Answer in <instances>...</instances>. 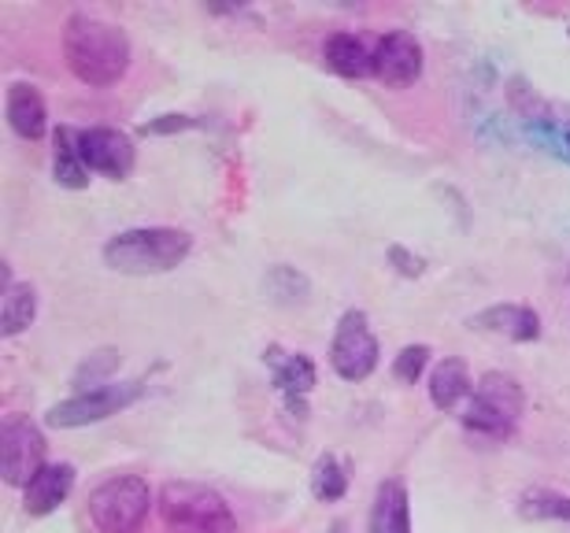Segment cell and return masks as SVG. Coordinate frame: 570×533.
Segmentation results:
<instances>
[{"label": "cell", "instance_id": "6da1fadb", "mask_svg": "<svg viewBox=\"0 0 570 533\" xmlns=\"http://www.w3.org/2000/svg\"><path fill=\"white\" fill-rule=\"evenodd\" d=\"M130 38L116 22L75 11L63 22V60L71 75L89 89L119 86L130 71Z\"/></svg>", "mask_w": 570, "mask_h": 533}, {"label": "cell", "instance_id": "7a4b0ae2", "mask_svg": "<svg viewBox=\"0 0 570 533\" xmlns=\"http://www.w3.org/2000/svg\"><path fill=\"white\" fill-rule=\"evenodd\" d=\"M193 253V237L178 226H134V230L116 234L105 245V264L116 275L148 278L167 275V270L181 267Z\"/></svg>", "mask_w": 570, "mask_h": 533}, {"label": "cell", "instance_id": "3957f363", "mask_svg": "<svg viewBox=\"0 0 570 533\" xmlns=\"http://www.w3.org/2000/svg\"><path fill=\"white\" fill-rule=\"evenodd\" d=\"M156 507L170 533H237V519L223 493L200 482H167Z\"/></svg>", "mask_w": 570, "mask_h": 533}, {"label": "cell", "instance_id": "277c9868", "mask_svg": "<svg viewBox=\"0 0 570 533\" xmlns=\"http://www.w3.org/2000/svg\"><path fill=\"white\" fill-rule=\"evenodd\" d=\"M522 404H527V396H522V385L511 378V374L485 371L482 378L474 382L471 404H466V412H463V426L478 437L504 441L515 434Z\"/></svg>", "mask_w": 570, "mask_h": 533}, {"label": "cell", "instance_id": "5b68a950", "mask_svg": "<svg viewBox=\"0 0 570 533\" xmlns=\"http://www.w3.org/2000/svg\"><path fill=\"white\" fill-rule=\"evenodd\" d=\"M153 504L156 496L141 474H111L89 493L86 512L100 533H138Z\"/></svg>", "mask_w": 570, "mask_h": 533}, {"label": "cell", "instance_id": "8992f818", "mask_svg": "<svg viewBox=\"0 0 570 533\" xmlns=\"http://www.w3.org/2000/svg\"><path fill=\"white\" fill-rule=\"evenodd\" d=\"M141 393H145L141 382H111V385H100V389L75 393V396H67V401L52 404L45 423L52 430H78V426L105 423V418L127 412Z\"/></svg>", "mask_w": 570, "mask_h": 533}, {"label": "cell", "instance_id": "52a82bcc", "mask_svg": "<svg viewBox=\"0 0 570 533\" xmlns=\"http://www.w3.org/2000/svg\"><path fill=\"white\" fill-rule=\"evenodd\" d=\"M45 434L38 423H30L27 415H8L0 426V478L11 490H27L45 467Z\"/></svg>", "mask_w": 570, "mask_h": 533}, {"label": "cell", "instance_id": "ba28073f", "mask_svg": "<svg viewBox=\"0 0 570 533\" xmlns=\"http://www.w3.org/2000/svg\"><path fill=\"white\" fill-rule=\"evenodd\" d=\"M379 337L371 330L367 312L352 308L341 315L334 342H330V367L345 382H367L379 367Z\"/></svg>", "mask_w": 570, "mask_h": 533}, {"label": "cell", "instance_id": "9c48e42d", "mask_svg": "<svg viewBox=\"0 0 570 533\" xmlns=\"http://www.w3.org/2000/svg\"><path fill=\"white\" fill-rule=\"evenodd\" d=\"M423 45L415 33L407 30H390L385 38L374 41V78L390 89L415 86L423 78Z\"/></svg>", "mask_w": 570, "mask_h": 533}, {"label": "cell", "instance_id": "30bf717a", "mask_svg": "<svg viewBox=\"0 0 570 533\" xmlns=\"http://www.w3.org/2000/svg\"><path fill=\"white\" fill-rule=\"evenodd\" d=\"M78 149H82V160L94 175L105 178H130L134 164H138V149L122 130L116 127H89L78 134Z\"/></svg>", "mask_w": 570, "mask_h": 533}, {"label": "cell", "instance_id": "8fae6325", "mask_svg": "<svg viewBox=\"0 0 570 533\" xmlns=\"http://www.w3.org/2000/svg\"><path fill=\"white\" fill-rule=\"evenodd\" d=\"M466 326L482 334H493V337H508V342H519V345H530L541 337V315L527 308V304H493V308L471 315Z\"/></svg>", "mask_w": 570, "mask_h": 533}, {"label": "cell", "instance_id": "7c38bea8", "mask_svg": "<svg viewBox=\"0 0 570 533\" xmlns=\"http://www.w3.org/2000/svg\"><path fill=\"white\" fill-rule=\"evenodd\" d=\"M75 490V467L71 463H45L41 474L22 490V512L30 519H45L60 507Z\"/></svg>", "mask_w": 570, "mask_h": 533}, {"label": "cell", "instance_id": "4fadbf2b", "mask_svg": "<svg viewBox=\"0 0 570 533\" xmlns=\"http://www.w3.org/2000/svg\"><path fill=\"white\" fill-rule=\"evenodd\" d=\"M4 116H8V127L16 130L22 141H41L45 130H49V108H45V97L38 93V86H30V82H16L8 89Z\"/></svg>", "mask_w": 570, "mask_h": 533}, {"label": "cell", "instance_id": "5bb4252c", "mask_svg": "<svg viewBox=\"0 0 570 533\" xmlns=\"http://www.w3.org/2000/svg\"><path fill=\"white\" fill-rule=\"evenodd\" d=\"M367 533H412V507H407V490L401 478H385L374 490Z\"/></svg>", "mask_w": 570, "mask_h": 533}, {"label": "cell", "instance_id": "9a60e30c", "mask_svg": "<svg viewBox=\"0 0 570 533\" xmlns=\"http://www.w3.org/2000/svg\"><path fill=\"white\" fill-rule=\"evenodd\" d=\"M323 60L341 78H367L374 75V49L356 33H330L323 41Z\"/></svg>", "mask_w": 570, "mask_h": 533}, {"label": "cell", "instance_id": "2e32d148", "mask_svg": "<svg viewBox=\"0 0 570 533\" xmlns=\"http://www.w3.org/2000/svg\"><path fill=\"white\" fill-rule=\"evenodd\" d=\"M474 382H471V367L460 356H444L438 367L430 371V404L438 412H452L455 404L471 401Z\"/></svg>", "mask_w": 570, "mask_h": 533}, {"label": "cell", "instance_id": "e0dca14e", "mask_svg": "<svg viewBox=\"0 0 570 533\" xmlns=\"http://www.w3.org/2000/svg\"><path fill=\"white\" fill-rule=\"evenodd\" d=\"M52 175L63 189H86L89 186V167L82 160V149H78V134L71 127H60L52 134Z\"/></svg>", "mask_w": 570, "mask_h": 533}, {"label": "cell", "instance_id": "ac0fdd59", "mask_svg": "<svg viewBox=\"0 0 570 533\" xmlns=\"http://www.w3.org/2000/svg\"><path fill=\"white\" fill-rule=\"evenodd\" d=\"M38 319V289L30 282H8L0 300V337H19Z\"/></svg>", "mask_w": 570, "mask_h": 533}, {"label": "cell", "instance_id": "d6986e66", "mask_svg": "<svg viewBox=\"0 0 570 533\" xmlns=\"http://www.w3.org/2000/svg\"><path fill=\"white\" fill-rule=\"evenodd\" d=\"M267 363L275 367V385L296 404V396H307L315 385V363L307 356H285L282 348H267Z\"/></svg>", "mask_w": 570, "mask_h": 533}, {"label": "cell", "instance_id": "ffe728a7", "mask_svg": "<svg viewBox=\"0 0 570 533\" xmlns=\"http://www.w3.org/2000/svg\"><path fill=\"white\" fill-rule=\"evenodd\" d=\"M519 515L527 523H570V496L556 490H527L519 496Z\"/></svg>", "mask_w": 570, "mask_h": 533}, {"label": "cell", "instance_id": "44dd1931", "mask_svg": "<svg viewBox=\"0 0 570 533\" xmlns=\"http://www.w3.org/2000/svg\"><path fill=\"white\" fill-rule=\"evenodd\" d=\"M264 289H267V297L275 300V304H285V308H293V304H304L307 300V293H312V286H307V278L301 275L296 267H271L267 270V278H264Z\"/></svg>", "mask_w": 570, "mask_h": 533}, {"label": "cell", "instance_id": "7402d4cb", "mask_svg": "<svg viewBox=\"0 0 570 533\" xmlns=\"http://www.w3.org/2000/svg\"><path fill=\"white\" fill-rule=\"evenodd\" d=\"M116 371H119V353L116 348H100V353L86 356L82 363H78L75 374H71V385L78 393L100 389V385H111V374Z\"/></svg>", "mask_w": 570, "mask_h": 533}, {"label": "cell", "instance_id": "603a6c76", "mask_svg": "<svg viewBox=\"0 0 570 533\" xmlns=\"http://www.w3.org/2000/svg\"><path fill=\"white\" fill-rule=\"evenodd\" d=\"M312 493H315V501H323V504H334V501H341V496L348 493V474L337 463V456H318L315 460Z\"/></svg>", "mask_w": 570, "mask_h": 533}, {"label": "cell", "instance_id": "cb8c5ba5", "mask_svg": "<svg viewBox=\"0 0 570 533\" xmlns=\"http://www.w3.org/2000/svg\"><path fill=\"white\" fill-rule=\"evenodd\" d=\"M426 363H430V345H407V348H401V356L393 359V374H396V382L415 385L419 378H423Z\"/></svg>", "mask_w": 570, "mask_h": 533}, {"label": "cell", "instance_id": "d4e9b609", "mask_svg": "<svg viewBox=\"0 0 570 533\" xmlns=\"http://www.w3.org/2000/svg\"><path fill=\"white\" fill-rule=\"evenodd\" d=\"M390 259H393L396 270H401L404 278H419V275H423V259H419V256H407V248H401V245H393V248H390Z\"/></svg>", "mask_w": 570, "mask_h": 533}, {"label": "cell", "instance_id": "484cf974", "mask_svg": "<svg viewBox=\"0 0 570 533\" xmlns=\"http://www.w3.org/2000/svg\"><path fill=\"white\" fill-rule=\"evenodd\" d=\"M186 127H193V119H186V116H164L159 122H148L145 134H167V130H186Z\"/></svg>", "mask_w": 570, "mask_h": 533}, {"label": "cell", "instance_id": "4316f807", "mask_svg": "<svg viewBox=\"0 0 570 533\" xmlns=\"http://www.w3.org/2000/svg\"><path fill=\"white\" fill-rule=\"evenodd\" d=\"M330 533H348V523H341V519H337L334 530H330Z\"/></svg>", "mask_w": 570, "mask_h": 533}, {"label": "cell", "instance_id": "83f0119b", "mask_svg": "<svg viewBox=\"0 0 570 533\" xmlns=\"http://www.w3.org/2000/svg\"><path fill=\"white\" fill-rule=\"evenodd\" d=\"M567 145H570V134H567Z\"/></svg>", "mask_w": 570, "mask_h": 533}]
</instances>
